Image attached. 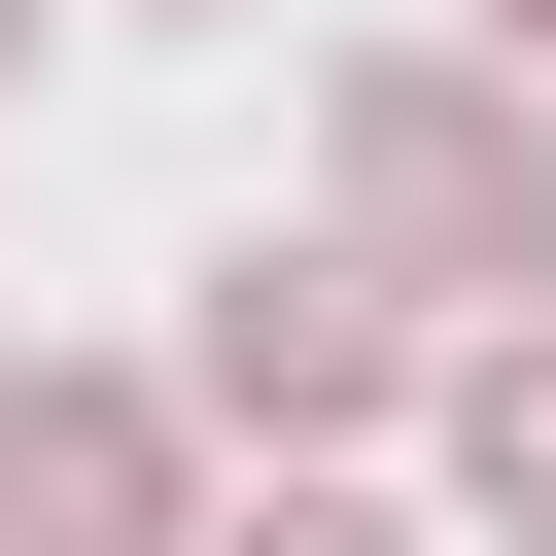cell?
Listing matches in <instances>:
<instances>
[{
	"mask_svg": "<svg viewBox=\"0 0 556 556\" xmlns=\"http://www.w3.org/2000/svg\"><path fill=\"white\" fill-rule=\"evenodd\" d=\"M313 243H348L417 348L556 313V104H486L452 35H348V70H313Z\"/></svg>",
	"mask_w": 556,
	"mask_h": 556,
	"instance_id": "cell-1",
	"label": "cell"
},
{
	"mask_svg": "<svg viewBox=\"0 0 556 556\" xmlns=\"http://www.w3.org/2000/svg\"><path fill=\"white\" fill-rule=\"evenodd\" d=\"M174 417H208V452H278V486H348V452L417 417V313H382L348 243H208V313H174Z\"/></svg>",
	"mask_w": 556,
	"mask_h": 556,
	"instance_id": "cell-2",
	"label": "cell"
},
{
	"mask_svg": "<svg viewBox=\"0 0 556 556\" xmlns=\"http://www.w3.org/2000/svg\"><path fill=\"white\" fill-rule=\"evenodd\" d=\"M0 556H208V417L139 348H0Z\"/></svg>",
	"mask_w": 556,
	"mask_h": 556,
	"instance_id": "cell-3",
	"label": "cell"
},
{
	"mask_svg": "<svg viewBox=\"0 0 556 556\" xmlns=\"http://www.w3.org/2000/svg\"><path fill=\"white\" fill-rule=\"evenodd\" d=\"M417 417H452V521H521V556H556V313L417 348Z\"/></svg>",
	"mask_w": 556,
	"mask_h": 556,
	"instance_id": "cell-4",
	"label": "cell"
},
{
	"mask_svg": "<svg viewBox=\"0 0 556 556\" xmlns=\"http://www.w3.org/2000/svg\"><path fill=\"white\" fill-rule=\"evenodd\" d=\"M208 556H417L382 486H208Z\"/></svg>",
	"mask_w": 556,
	"mask_h": 556,
	"instance_id": "cell-5",
	"label": "cell"
},
{
	"mask_svg": "<svg viewBox=\"0 0 556 556\" xmlns=\"http://www.w3.org/2000/svg\"><path fill=\"white\" fill-rule=\"evenodd\" d=\"M452 70H486V104H556V0H452Z\"/></svg>",
	"mask_w": 556,
	"mask_h": 556,
	"instance_id": "cell-6",
	"label": "cell"
},
{
	"mask_svg": "<svg viewBox=\"0 0 556 556\" xmlns=\"http://www.w3.org/2000/svg\"><path fill=\"white\" fill-rule=\"evenodd\" d=\"M0 70H35V0H0Z\"/></svg>",
	"mask_w": 556,
	"mask_h": 556,
	"instance_id": "cell-7",
	"label": "cell"
},
{
	"mask_svg": "<svg viewBox=\"0 0 556 556\" xmlns=\"http://www.w3.org/2000/svg\"><path fill=\"white\" fill-rule=\"evenodd\" d=\"M139 35H208V0H139Z\"/></svg>",
	"mask_w": 556,
	"mask_h": 556,
	"instance_id": "cell-8",
	"label": "cell"
}]
</instances>
